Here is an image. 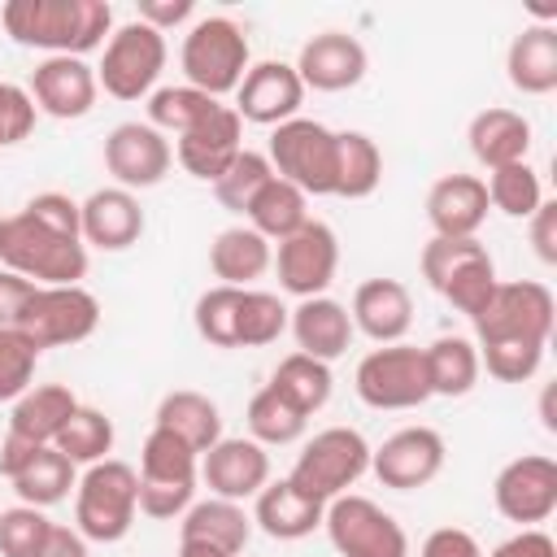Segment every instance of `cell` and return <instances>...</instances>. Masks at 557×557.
Segmentation results:
<instances>
[{"mask_svg":"<svg viewBox=\"0 0 557 557\" xmlns=\"http://www.w3.org/2000/svg\"><path fill=\"white\" fill-rule=\"evenodd\" d=\"M357 396L370 409H418L431 400V379H426V357L413 344H379L357 361L352 374Z\"/></svg>","mask_w":557,"mask_h":557,"instance_id":"10","label":"cell"},{"mask_svg":"<svg viewBox=\"0 0 557 557\" xmlns=\"http://www.w3.org/2000/svg\"><path fill=\"white\" fill-rule=\"evenodd\" d=\"M270 261H274V244L265 235H257L248 222L218 231L209 244V270L226 287H248L252 278H261L270 270Z\"/></svg>","mask_w":557,"mask_h":557,"instance_id":"31","label":"cell"},{"mask_svg":"<svg viewBox=\"0 0 557 557\" xmlns=\"http://www.w3.org/2000/svg\"><path fill=\"white\" fill-rule=\"evenodd\" d=\"M239 292H244V287H226V283H218V287H205V292L196 296L191 318H196V335H200L205 344H213V348H239V344H235Z\"/></svg>","mask_w":557,"mask_h":557,"instance_id":"45","label":"cell"},{"mask_svg":"<svg viewBox=\"0 0 557 557\" xmlns=\"http://www.w3.org/2000/svg\"><path fill=\"white\" fill-rule=\"evenodd\" d=\"M540 413H544V426L557 431V418H553V387H544V400H540Z\"/></svg>","mask_w":557,"mask_h":557,"instance_id":"58","label":"cell"},{"mask_svg":"<svg viewBox=\"0 0 557 557\" xmlns=\"http://www.w3.org/2000/svg\"><path fill=\"white\" fill-rule=\"evenodd\" d=\"M553 322H557V300H553V292L544 283H535V278L496 283L492 300L474 318V344H487V339L548 344Z\"/></svg>","mask_w":557,"mask_h":557,"instance_id":"12","label":"cell"},{"mask_svg":"<svg viewBox=\"0 0 557 557\" xmlns=\"http://www.w3.org/2000/svg\"><path fill=\"white\" fill-rule=\"evenodd\" d=\"M487 187L479 174H444L426 191V222L444 239H474L487 222Z\"/></svg>","mask_w":557,"mask_h":557,"instance_id":"25","label":"cell"},{"mask_svg":"<svg viewBox=\"0 0 557 557\" xmlns=\"http://www.w3.org/2000/svg\"><path fill=\"white\" fill-rule=\"evenodd\" d=\"M213 104H222V100H213V96H205V91H196V87H187V83H178V87H157V91L148 96V126H157L161 135H183V131H191L205 113H213Z\"/></svg>","mask_w":557,"mask_h":557,"instance_id":"43","label":"cell"},{"mask_svg":"<svg viewBox=\"0 0 557 557\" xmlns=\"http://www.w3.org/2000/svg\"><path fill=\"white\" fill-rule=\"evenodd\" d=\"M366 70H370L366 44L348 30H322L305 39L296 57V74L305 91H348L366 78Z\"/></svg>","mask_w":557,"mask_h":557,"instance_id":"22","label":"cell"},{"mask_svg":"<svg viewBox=\"0 0 557 557\" xmlns=\"http://www.w3.org/2000/svg\"><path fill=\"white\" fill-rule=\"evenodd\" d=\"M426 357V379L431 396H466L479 383V348L466 335H440L435 344L422 348Z\"/></svg>","mask_w":557,"mask_h":557,"instance_id":"36","label":"cell"},{"mask_svg":"<svg viewBox=\"0 0 557 557\" xmlns=\"http://www.w3.org/2000/svg\"><path fill=\"white\" fill-rule=\"evenodd\" d=\"M322 513H326V505L313 500L309 492H300L292 479H270L252 496V522L270 540H305L322 527Z\"/></svg>","mask_w":557,"mask_h":557,"instance_id":"27","label":"cell"},{"mask_svg":"<svg viewBox=\"0 0 557 557\" xmlns=\"http://www.w3.org/2000/svg\"><path fill=\"white\" fill-rule=\"evenodd\" d=\"M300 104H305V83L296 74V65L287 61H257L248 65L244 83L235 87V113L239 122H252V126H283L292 117H300Z\"/></svg>","mask_w":557,"mask_h":557,"instance_id":"18","label":"cell"},{"mask_svg":"<svg viewBox=\"0 0 557 557\" xmlns=\"http://www.w3.org/2000/svg\"><path fill=\"white\" fill-rule=\"evenodd\" d=\"M78 226H83L87 248L122 252V248L139 244V235H144L139 196L126 187H96L87 200H78Z\"/></svg>","mask_w":557,"mask_h":557,"instance_id":"23","label":"cell"},{"mask_svg":"<svg viewBox=\"0 0 557 557\" xmlns=\"http://www.w3.org/2000/svg\"><path fill=\"white\" fill-rule=\"evenodd\" d=\"M39 557H91V553H87V540L78 535V527H61V522H52Z\"/></svg>","mask_w":557,"mask_h":557,"instance_id":"56","label":"cell"},{"mask_svg":"<svg viewBox=\"0 0 557 557\" xmlns=\"http://www.w3.org/2000/svg\"><path fill=\"white\" fill-rule=\"evenodd\" d=\"M352 331H361L374 344H400L413 326V296L400 278H366L352 292L348 305Z\"/></svg>","mask_w":557,"mask_h":557,"instance_id":"24","label":"cell"},{"mask_svg":"<svg viewBox=\"0 0 557 557\" xmlns=\"http://www.w3.org/2000/svg\"><path fill=\"white\" fill-rule=\"evenodd\" d=\"M322 527L339 557H409L405 527L370 496L344 492V496L326 500Z\"/></svg>","mask_w":557,"mask_h":557,"instance_id":"11","label":"cell"},{"mask_svg":"<svg viewBox=\"0 0 557 557\" xmlns=\"http://www.w3.org/2000/svg\"><path fill=\"white\" fill-rule=\"evenodd\" d=\"M113 435H117L113 431V418H104L91 405H78L70 413V422L61 426V435L52 440V448L65 453L74 466H96V461H104L113 453Z\"/></svg>","mask_w":557,"mask_h":557,"instance_id":"40","label":"cell"},{"mask_svg":"<svg viewBox=\"0 0 557 557\" xmlns=\"http://www.w3.org/2000/svg\"><path fill=\"white\" fill-rule=\"evenodd\" d=\"M44 444H30V440H22V435H4V444H0V474L4 479H17L30 461H35V453H39Z\"/></svg>","mask_w":557,"mask_h":557,"instance_id":"55","label":"cell"},{"mask_svg":"<svg viewBox=\"0 0 557 557\" xmlns=\"http://www.w3.org/2000/svg\"><path fill=\"white\" fill-rule=\"evenodd\" d=\"M152 426L178 435L191 453H209V448L222 440V409H218L205 392L178 387V392H165V396H161Z\"/></svg>","mask_w":557,"mask_h":557,"instance_id":"32","label":"cell"},{"mask_svg":"<svg viewBox=\"0 0 557 557\" xmlns=\"http://www.w3.org/2000/svg\"><path fill=\"white\" fill-rule=\"evenodd\" d=\"M270 387H274L283 400H292V405H296L305 418H313V413H318V409L331 400L335 379H331V366H326V361L305 357V352H287V357L274 366Z\"/></svg>","mask_w":557,"mask_h":557,"instance_id":"37","label":"cell"},{"mask_svg":"<svg viewBox=\"0 0 557 557\" xmlns=\"http://www.w3.org/2000/svg\"><path fill=\"white\" fill-rule=\"evenodd\" d=\"M422 278L457 309V313H466L470 322L483 313V305L492 300V292H496V261H492V252L479 244V235L474 239H444V235H431L426 244H422Z\"/></svg>","mask_w":557,"mask_h":557,"instance_id":"6","label":"cell"},{"mask_svg":"<svg viewBox=\"0 0 557 557\" xmlns=\"http://www.w3.org/2000/svg\"><path fill=\"white\" fill-rule=\"evenodd\" d=\"M492 500H496L500 518H509L518 527H535V522L553 518V509H557V461L544 457V453H522V457L505 461L496 483H492Z\"/></svg>","mask_w":557,"mask_h":557,"instance_id":"16","label":"cell"},{"mask_svg":"<svg viewBox=\"0 0 557 557\" xmlns=\"http://www.w3.org/2000/svg\"><path fill=\"white\" fill-rule=\"evenodd\" d=\"M35 366H39L35 339L17 326H0V400L13 405L26 387H35Z\"/></svg>","mask_w":557,"mask_h":557,"instance_id":"47","label":"cell"},{"mask_svg":"<svg viewBox=\"0 0 557 557\" xmlns=\"http://www.w3.org/2000/svg\"><path fill=\"white\" fill-rule=\"evenodd\" d=\"M470 152L483 170H500V165H513V161H527L531 152V122L518 113V109H505V104H492V109H479L470 117Z\"/></svg>","mask_w":557,"mask_h":557,"instance_id":"29","label":"cell"},{"mask_svg":"<svg viewBox=\"0 0 557 557\" xmlns=\"http://www.w3.org/2000/svg\"><path fill=\"white\" fill-rule=\"evenodd\" d=\"M487 557H557V540L548 531H540V527H518Z\"/></svg>","mask_w":557,"mask_h":557,"instance_id":"51","label":"cell"},{"mask_svg":"<svg viewBox=\"0 0 557 557\" xmlns=\"http://www.w3.org/2000/svg\"><path fill=\"white\" fill-rule=\"evenodd\" d=\"M165 35L135 22L113 26V35L100 48V65H96V83L113 96V100H144L157 91V78L165 70Z\"/></svg>","mask_w":557,"mask_h":557,"instance_id":"7","label":"cell"},{"mask_svg":"<svg viewBox=\"0 0 557 557\" xmlns=\"http://www.w3.org/2000/svg\"><path fill=\"white\" fill-rule=\"evenodd\" d=\"M270 178H274V170H270L265 152L244 148V152H239V157L218 174L213 196H218V205H222V209H231V213H239V218H244V209L252 205V196H257Z\"/></svg>","mask_w":557,"mask_h":557,"instance_id":"44","label":"cell"},{"mask_svg":"<svg viewBox=\"0 0 557 557\" xmlns=\"http://www.w3.org/2000/svg\"><path fill=\"white\" fill-rule=\"evenodd\" d=\"M287 305L274 292L244 287L239 292V318H235V344L239 348H265L287 331Z\"/></svg>","mask_w":557,"mask_h":557,"instance_id":"42","label":"cell"},{"mask_svg":"<svg viewBox=\"0 0 557 557\" xmlns=\"http://www.w3.org/2000/svg\"><path fill=\"white\" fill-rule=\"evenodd\" d=\"M244 152V122L231 104H213V113H205L191 131H183L174 139V157L178 165L200 178V183H218V174Z\"/></svg>","mask_w":557,"mask_h":557,"instance_id":"21","label":"cell"},{"mask_svg":"<svg viewBox=\"0 0 557 557\" xmlns=\"http://www.w3.org/2000/svg\"><path fill=\"white\" fill-rule=\"evenodd\" d=\"M527 222H531L535 257H540L544 265H557V205H553V200H544Z\"/></svg>","mask_w":557,"mask_h":557,"instance_id":"53","label":"cell"},{"mask_svg":"<svg viewBox=\"0 0 557 557\" xmlns=\"http://www.w3.org/2000/svg\"><path fill=\"white\" fill-rule=\"evenodd\" d=\"M9 483H13V492H17L22 505L48 509V505H57V500H65V496L74 492L78 466H74L65 453H57L52 444H44V448L35 453V461H30L17 479H9Z\"/></svg>","mask_w":557,"mask_h":557,"instance_id":"38","label":"cell"},{"mask_svg":"<svg viewBox=\"0 0 557 557\" xmlns=\"http://www.w3.org/2000/svg\"><path fill=\"white\" fill-rule=\"evenodd\" d=\"M248 440H257L261 448H283V444H296L300 435H305V426H309V418L292 405V400H283L270 383L248 400Z\"/></svg>","mask_w":557,"mask_h":557,"instance_id":"39","label":"cell"},{"mask_svg":"<svg viewBox=\"0 0 557 557\" xmlns=\"http://www.w3.org/2000/svg\"><path fill=\"white\" fill-rule=\"evenodd\" d=\"M139 513V474L135 466L104 457L87 466L74 483V527L87 544H117L131 535Z\"/></svg>","mask_w":557,"mask_h":557,"instance_id":"3","label":"cell"},{"mask_svg":"<svg viewBox=\"0 0 557 557\" xmlns=\"http://www.w3.org/2000/svg\"><path fill=\"white\" fill-rule=\"evenodd\" d=\"M178 65H183V83L222 100V96H235V87L244 83L248 65H252V52H248V35L239 22L213 13V17H196L183 35V52H178Z\"/></svg>","mask_w":557,"mask_h":557,"instance_id":"4","label":"cell"},{"mask_svg":"<svg viewBox=\"0 0 557 557\" xmlns=\"http://www.w3.org/2000/svg\"><path fill=\"white\" fill-rule=\"evenodd\" d=\"M30 100L39 113L48 117H87L96 109L100 83H96V65H87L83 57H44L30 70Z\"/></svg>","mask_w":557,"mask_h":557,"instance_id":"20","label":"cell"},{"mask_svg":"<svg viewBox=\"0 0 557 557\" xmlns=\"http://www.w3.org/2000/svg\"><path fill=\"white\" fill-rule=\"evenodd\" d=\"M483 187H487V205L496 213H505V218H531L544 205V183L531 170V161H513V165L487 170Z\"/></svg>","mask_w":557,"mask_h":557,"instance_id":"41","label":"cell"},{"mask_svg":"<svg viewBox=\"0 0 557 557\" xmlns=\"http://www.w3.org/2000/svg\"><path fill=\"white\" fill-rule=\"evenodd\" d=\"M244 222H248L257 235H265L270 244H278V239L296 235V231L309 222V196H305L300 187H292L287 178L274 174V178L252 196V205L244 209Z\"/></svg>","mask_w":557,"mask_h":557,"instance_id":"34","label":"cell"},{"mask_svg":"<svg viewBox=\"0 0 557 557\" xmlns=\"http://www.w3.org/2000/svg\"><path fill=\"white\" fill-rule=\"evenodd\" d=\"M96 326H100V300L83 283H74V287H35L22 318H17V331H26L39 352L83 344L87 335H96Z\"/></svg>","mask_w":557,"mask_h":557,"instance_id":"13","label":"cell"},{"mask_svg":"<svg viewBox=\"0 0 557 557\" xmlns=\"http://www.w3.org/2000/svg\"><path fill=\"white\" fill-rule=\"evenodd\" d=\"M200 483L209 487V496L244 505L270 483V453L257 440L222 435L209 453H200Z\"/></svg>","mask_w":557,"mask_h":557,"instance_id":"19","label":"cell"},{"mask_svg":"<svg viewBox=\"0 0 557 557\" xmlns=\"http://www.w3.org/2000/svg\"><path fill=\"white\" fill-rule=\"evenodd\" d=\"M505 78L522 96H548L557 87V22H531L513 35Z\"/></svg>","mask_w":557,"mask_h":557,"instance_id":"28","label":"cell"},{"mask_svg":"<svg viewBox=\"0 0 557 557\" xmlns=\"http://www.w3.org/2000/svg\"><path fill=\"white\" fill-rule=\"evenodd\" d=\"M265 161L305 196H335V131L318 117H292L274 126Z\"/></svg>","mask_w":557,"mask_h":557,"instance_id":"9","label":"cell"},{"mask_svg":"<svg viewBox=\"0 0 557 557\" xmlns=\"http://www.w3.org/2000/svg\"><path fill=\"white\" fill-rule=\"evenodd\" d=\"M0 265L35 287H74L87 274L78 200L65 191H39L9 213L0 226Z\"/></svg>","mask_w":557,"mask_h":557,"instance_id":"1","label":"cell"},{"mask_svg":"<svg viewBox=\"0 0 557 557\" xmlns=\"http://www.w3.org/2000/svg\"><path fill=\"white\" fill-rule=\"evenodd\" d=\"M74 409H78V396L65 383H39V387H26L13 400L9 431L22 435V440H30V444H52L61 435V426L70 422Z\"/></svg>","mask_w":557,"mask_h":557,"instance_id":"33","label":"cell"},{"mask_svg":"<svg viewBox=\"0 0 557 557\" xmlns=\"http://www.w3.org/2000/svg\"><path fill=\"white\" fill-rule=\"evenodd\" d=\"M48 518L35 505L0 509V557H39L48 540Z\"/></svg>","mask_w":557,"mask_h":557,"instance_id":"48","label":"cell"},{"mask_svg":"<svg viewBox=\"0 0 557 557\" xmlns=\"http://www.w3.org/2000/svg\"><path fill=\"white\" fill-rule=\"evenodd\" d=\"M270 265L278 270V287L287 296H296V300L326 296V287H331V278L339 270V239H335V231L326 222L309 218L296 235L278 239Z\"/></svg>","mask_w":557,"mask_h":557,"instance_id":"14","label":"cell"},{"mask_svg":"<svg viewBox=\"0 0 557 557\" xmlns=\"http://www.w3.org/2000/svg\"><path fill=\"white\" fill-rule=\"evenodd\" d=\"M383 183V152L366 131H335V196L366 200Z\"/></svg>","mask_w":557,"mask_h":557,"instance_id":"35","label":"cell"},{"mask_svg":"<svg viewBox=\"0 0 557 557\" xmlns=\"http://www.w3.org/2000/svg\"><path fill=\"white\" fill-rule=\"evenodd\" d=\"M0 22L13 44L39 48L48 57H83L104 48L113 35L109 0H9Z\"/></svg>","mask_w":557,"mask_h":557,"instance_id":"2","label":"cell"},{"mask_svg":"<svg viewBox=\"0 0 557 557\" xmlns=\"http://www.w3.org/2000/svg\"><path fill=\"white\" fill-rule=\"evenodd\" d=\"M170 161H174V144L148 122H117L104 135V170L113 174V187L126 191L157 187L170 174Z\"/></svg>","mask_w":557,"mask_h":557,"instance_id":"17","label":"cell"},{"mask_svg":"<svg viewBox=\"0 0 557 557\" xmlns=\"http://www.w3.org/2000/svg\"><path fill=\"white\" fill-rule=\"evenodd\" d=\"M444 435L435 426H400L379 448H370V474L392 492L426 487L444 470Z\"/></svg>","mask_w":557,"mask_h":557,"instance_id":"15","label":"cell"},{"mask_svg":"<svg viewBox=\"0 0 557 557\" xmlns=\"http://www.w3.org/2000/svg\"><path fill=\"white\" fill-rule=\"evenodd\" d=\"M196 17V4L191 0H139V22L144 26H152V30H174V26H183V22H191Z\"/></svg>","mask_w":557,"mask_h":557,"instance_id":"52","label":"cell"},{"mask_svg":"<svg viewBox=\"0 0 557 557\" xmlns=\"http://www.w3.org/2000/svg\"><path fill=\"white\" fill-rule=\"evenodd\" d=\"M178 557H226V553H218L213 544H200V540H178Z\"/></svg>","mask_w":557,"mask_h":557,"instance_id":"57","label":"cell"},{"mask_svg":"<svg viewBox=\"0 0 557 557\" xmlns=\"http://www.w3.org/2000/svg\"><path fill=\"white\" fill-rule=\"evenodd\" d=\"M139 513L170 522L183 518L187 505L196 500V483H200V453H191L178 435L152 426L144 448H139Z\"/></svg>","mask_w":557,"mask_h":557,"instance_id":"5","label":"cell"},{"mask_svg":"<svg viewBox=\"0 0 557 557\" xmlns=\"http://www.w3.org/2000/svg\"><path fill=\"white\" fill-rule=\"evenodd\" d=\"M0 226H4V218H0Z\"/></svg>","mask_w":557,"mask_h":557,"instance_id":"59","label":"cell"},{"mask_svg":"<svg viewBox=\"0 0 557 557\" xmlns=\"http://www.w3.org/2000/svg\"><path fill=\"white\" fill-rule=\"evenodd\" d=\"M287 331L296 339V352L305 357H318V361H335L348 352L352 344V318H348V305L331 300V296H309L300 300L292 313H287Z\"/></svg>","mask_w":557,"mask_h":557,"instance_id":"26","label":"cell"},{"mask_svg":"<svg viewBox=\"0 0 557 557\" xmlns=\"http://www.w3.org/2000/svg\"><path fill=\"white\" fill-rule=\"evenodd\" d=\"M474 348H479V366H487V374H492L496 383H527V379H535V370H540L548 344H531V339H487V344H474Z\"/></svg>","mask_w":557,"mask_h":557,"instance_id":"46","label":"cell"},{"mask_svg":"<svg viewBox=\"0 0 557 557\" xmlns=\"http://www.w3.org/2000/svg\"><path fill=\"white\" fill-rule=\"evenodd\" d=\"M35 117H39V109H35L30 91L0 78V148L22 144L35 131Z\"/></svg>","mask_w":557,"mask_h":557,"instance_id":"49","label":"cell"},{"mask_svg":"<svg viewBox=\"0 0 557 557\" xmlns=\"http://www.w3.org/2000/svg\"><path fill=\"white\" fill-rule=\"evenodd\" d=\"M30 292H35L30 278H22V274H13V270L0 265V326H17Z\"/></svg>","mask_w":557,"mask_h":557,"instance_id":"54","label":"cell"},{"mask_svg":"<svg viewBox=\"0 0 557 557\" xmlns=\"http://www.w3.org/2000/svg\"><path fill=\"white\" fill-rule=\"evenodd\" d=\"M418 557H483V548H479V540H474L470 531H461V527H435V531L422 540Z\"/></svg>","mask_w":557,"mask_h":557,"instance_id":"50","label":"cell"},{"mask_svg":"<svg viewBox=\"0 0 557 557\" xmlns=\"http://www.w3.org/2000/svg\"><path fill=\"white\" fill-rule=\"evenodd\" d=\"M178 540H200L226 557H239L252 540V513L239 500H222V496L191 500L187 513L178 518Z\"/></svg>","mask_w":557,"mask_h":557,"instance_id":"30","label":"cell"},{"mask_svg":"<svg viewBox=\"0 0 557 557\" xmlns=\"http://www.w3.org/2000/svg\"><path fill=\"white\" fill-rule=\"evenodd\" d=\"M370 470V444L357 426H326L313 440H305V448L296 453L292 466V483L300 492H309L313 500H335L344 496L361 474Z\"/></svg>","mask_w":557,"mask_h":557,"instance_id":"8","label":"cell"}]
</instances>
